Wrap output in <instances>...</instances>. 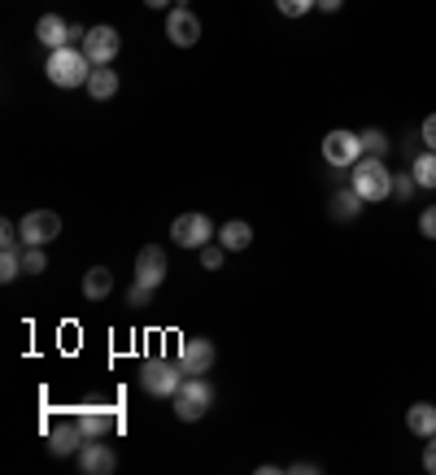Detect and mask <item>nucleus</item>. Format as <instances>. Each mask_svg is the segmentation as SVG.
Wrapping results in <instances>:
<instances>
[{
	"mask_svg": "<svg viewBox=\"0 0 436 475\" xmlns=\"http://www.w3.org/2000/svg\"><path fill=\"white\" fill-rule=\"evenodd\" d=\"M340 5H345V0H318V9H323V14H340Z\"/></svg>",
	"mask_w": 436,
	"mask_h": 475,
	"instance_id": "nucleus-32",
	"label": "nucleus"
},
{
	"mask_svg": "<svg viewBox=\"0 0 436 475\" xmlns=\"http://www.w3.org/2000/svg\"><path fill=\"white\" fill-rule=\"evenodd\" d=\"M210 236H214V222L205 214H179L171 227V240L183 249H201V244H210Z\"/></svg>",
	"mask_w": 436,
	"mask_h": 475,
	"instance_id": "nucleus-6",
	"label": "nucleus"
},
{
	"mask_svg": "<svg viewBox=\"0 0 436 475\" xmlns=\"http://www.w3.org/2000/svg\"><path fill=\"white\" fill-rule=\"evenodd\" d=\"M275 9L284 14V18H301V14L318 9V0H275Z\"/></svg>",
	"mask_w": 436,
	"mask_h": 475,
	"instance_id": "nucleus-24",
	"label": "nucleus"
},
{
	"mask_svg": "<svg viewBox=\"0 0 436 475\" xmlns=\"http://www.w3.org/2000/svg\"><path fill=\"white\" fill-rule=\"evenodd\" d=\"M423 471L436 475V436H428V449H423Z\"/></svg>",
	"mask_w": 436,
	"mask_h": 475,
	"instance_id": "nucleus-31",
	"label": "nucleus"
},
{
	"mask_svg": "<svg viewBox=\"0 0 436 475\" xmlns=\"http://www.w3.org/2000/svg\"><path fill=\"white\" fill-rule=\"evenodd\" d=\"M179 362H183L188 376H205V371L214 367V340H205V336L183 340V345H179Z\"/></svg>",
	"mask_w": 436,
	"mask_h": 475,
	"instance_id": "nucleus-12",
	"label": "nucleus"
},
{
	"mask_svg": "<svg viewBox=\"0 0 436 475\" xmlns=\"http://www.w3.org/2000/svg\"><path fill=\"white\" fill-rule=\"evenodd\" d=\"M419 232H423L428 240H436V205H428V210L419 214Z\"/></svg>",
	"mask_w": 436,
	"mask_h": 475,
	"instance_id": "nucleus-29",
	"label": "nucleus"
},
{
	"mask_svg": "<svg viewBox=\"0 0 436 475\" xmlns=\"http://www.w3.org/2000/svg\"><path fill=\"white\" fill-rule=\"evenodd\" d=\"M223 253H227L223 244H201V266H205V271H218V266H223Z\"/></svg>",
	"mask_w": 436,
	"mask_h": 475,
	"instance_id": "nucleus-27",
	"label": "nucleus"
},
{
	"mask_svg": "<svg viewBox=\"0 0 436 475\" xmlns=\"http://www.w3.org/2000/svg\"><path fill=\"white\" fill-rule=\"evenodd\" d=\"M44 75H48V83H57V88H88L92 61H88V53H83V48L66 44V48H53V53H48Z\"/></svg>",
	"mask_w": 436,
	"mask_h": 475,
	"instance_id": "nucleus-2",
	"label": "nucleus"
},
{
	"mask_svg": "<svg viewBox=\"0 0 436 475\" xmlns=\"http://www.w3.org/2000/svg\"><path fill=\"white\" fill-rule=\"evenodd\" d=\"M36 36H40V44L53 53V48H66L70 44V22H61L57 14H44L40 22H36Z\"/></svg>",
	"mask_w": 436,
	"mask_h": 475,
	"instance_id": "nucleus-14",
	"label": "nucleus"
},
{
	"mask_svg": "<svg viewBox=\"0 0 436 475\" xmlns=\"http://www.w3.org/2000/svg\"><path fill=\"white\" fill-rule=\"evenodd\" d=\"M18 227H22V244L26 249H44V244H53L61 236V218L53 210H31Z\"/></svg>",
	"mask_w": 436,
	"mask_h": 475,
	"instance_id": "nucleus-5",
	"label": "nucleus"
},
{
	"mask_svg": "<svg viewBox=\"0 0 436 475\" xmlns=\"http://www.w3.org/2000/svg\"><path fill=\"white\" fill-rule=\"evenodd\" d=\"M83 428H79V418H66V423H57L53 432H48V445H53V454L57 458H70V454H79L83 449Z\"/></svg>",
	"mask_w": 436,
	"mask_h": 475,
	"instance_id": "nucleus-13",
	"label": "nucleus"
},
{
	"mask_svg": "<svg viewBox=\"0 0 436 475\" xmlns=\"http://www.w3.org/2000/svg\"><path fill=\"white\" fill-rule=\"evenodd\" d=\"M362 205H367V201L358 197L354 188H345V192H337V197H332V205H327V214L337 218V222H354V218L362 214Z\"/></svg>",
	"mask_w": 436,
	"mask_h": 475,
	"instance_id": "nucleus-18",
	"label": "nucleus"
},
{
	"mask_svg": "<svg viewBox=\"0 0 436 475\" xmlns=\"http://www.w3.org/2000/svg\"><path fill=\"white\" fill-rule=\"evenodd\" d=\"M166 275H171L166 249H161V244H144V249L136 253V279L140 284H149V288H158V284H166Z\"/></svg>",
	"mask_w": 436,
	"mask_h": 475,
	"instance_id": "nucleus-9",
	"label": "nucleus"
},
{
	"mask_svg": "<svg viewBox=\"0 0 436 475\" xmlns=\"http://www.w3.org/2000/svg\"><path fill=\"white\" fill-rule=\"evenodd\" d=\"M171 406H175L179 423H197V418L210 415V406H214V388L205 384V376H188L183 384H179V393L171 397Z\"/></svg>",
	"mask_w": 436,
	"mask_h": 475,
	"instance_id": "nucleus-4",
	"label": "nucleus"
},
{
	"mask_svg": "<svg viewBox=\"0 0 436 475\" xmlns=\"http://www.w3.org/2000/svg\"><path fill=\"white\" fill-rule=\"evenodd\" d=\"M149 301H153V288H149V284H131V293H127V305H131V310H144V305H149Z\"/></svg>",
	"mask_w": 436,
	"mask_h": 475,
	"instance_id": "nucleus-26",
	"label": "nucleus"
},
{
	"mask_svg": "<svg viewBox=\"0 0 436 475\" xmlns=\"http://www.w3.org/2000/svg\"><path fill=\"white\" fill-rule=\"evenodd\" d=\"M293 471H297V475H315L318 467H315V462H293Z\"/></svg>",
	"mask_w": 436,
	"mask_h": 475,
	"instance_id": "nucleus-33",
	"label": "nucleus"
},
{
	"mask_svg": "<svg viewBox=\"0 0 436 475\" xmlns=\"http://www.w3.org/2000/svg\"><path fill=\"white\" fill-rule=\"evenodd\" d=\"M218 244H223V249H232V253H240V249H249V244H254V227H249V222H240V218H232V222H223V227H218Z\"/></svg>",
	"mask_w": 436,
	"mask_h": 475,
	"instance_id": "nucleus-15",
	"label": "nucleus"
},
{
	"mask_svg": "<svg viewBox=\"0 0 436 475\" xmlns=\"http://www.w3.org/2000/svg\"><path fill=\"white\" fill-rule=\"evenodd\" d=\"M26 266H22V249H0V284H14Z\"/></svg>",
	"mask_w": 436,
	"mask_h": 475,
	"instance_id": "nucleus-22",
	"label": "nucleus"
},
{
	"mask_svg": "<svg viewBox=\"0 0 436 475\" xmlns=\"http://www.w3.org/2000/svg\"><path fill=\"white\" fill-rule=\"evenodd\" d=\"M415 188H419L415 175H393V197L397 201H410L415 197Z\"/></svg>",
	"mask_w": 436,
	"mask_h": 475,
	"instance_id": "nucleus-28",
	"label": "nucleus"
},
{
	"mask_svg": "<svg viewBox=\"0 0 436 475\" xmlns=\"http://www.w3.org/2000/svg\"><path fill=\"white\" fill-rule=\"evenodd\" d=\"M109 288H114V275H109L105 266H92V271L83 275V297H88V301L109 297Z\"/></svg>",
	"mask_w": 436,
	"mask_h": 475,
	"instance_id": "nucleus-20",
	"label": "nucleus"
},
{
	"mask_svg": "<svg viewBox=\"0 0 436 475\" xmlns=\"http://www.w3.org/2000/svg\"><path fill=\"white\" fill-rule=\"evenodd\" d=\"M88 92H92V100L119 97V75H114L109 66H92V75H88Z\"/></svg>",
	"mask_w": 436,
	"mask_h": 475,
	"instance_id": "nucleus-17",
	"label": "nucleus"
},
{
	"mask_svg": "<svg viewBox=\"0 0 436 475\" xmlns=\"http://www.w3.org/2000/svg\"><path fill=\"white\" fill-rule=\"evenodd\" d=\"M419 136H423V144L436 153V114H428V119H423V131H419Z\"/></svg>",
	"mask_w": 436,
	"mask_h": 475,
	"instance_id": "nucleus-30",
	"label": "nucleus"
},
{
	"mask_svg": "<svg viewBox=\"0 0 436 475\" xmlns=\"http://www.w3.org/2000/svg\"><path fill=\"white\" fill-rule=\"evenodd\" d=\"M183 379H188V371H183L179 357H149L140 367V388L149 397H175Z\"/></svg>",
	"mask_w": 436,
	"mask_h": 475,
	"instance_id": "nucleus-3",
	"label": "nucleus"
},
{
	"mask_svg": "<svg viewBox=\"0 0 436 475\" xmlns=\"http://www.w3.org/2000/svg\"><path fill=\"white\" fill-rule=\"evenodd\" d=\"M323 158H327V166H354L362 158V136H354V131H327L323 136Z\"/></svg>",
	"mask_w": 436,
	"mask_h": 475,
	"instance_id": "nucleus-7",
	"label": "nucleus"
},
{
	"mask_svg": "<svg viewBox=\"0 0 436 475\" xmlns=\"http://www.w3.org/2000/svg\"><path fill=\"white\" fill-rule=\"evenodd\" d=\"M75 458H79V471H88V475H109L114 467H119V454H114L100 436H88Z\"/></svg>",
	"mask_w": 436,
	"mask_h": 475,
	"instance_id": "nucleus-10",
	"label": "nucleus"
},
{
	"mask_svg": "<svg viewBox=\"0 0 436 475\" xmlns=\"http://www.w3.org/2000/svg\"><path fill=\"white\" fill-rule=\"evenodd\" d=\"M349 188L362 201H389L393 197V170L384 166V158H362L349 166Z\"/></svg>",
	"mask_w": 436,
	"mask_h": 475,
	"instance_id": "nucleus-1",
	"label": "nucleus"
},
{
	"mask_svg": "<svg viewBox=\"0 0 436 475\" xmlns=\"http://www.w3.org/2000/svg\"><path fill=\"white\" fill-rule=\"evenodd\" d=\"M79 428H83V436H109L114 428H119V418H114V410H83L79 415Z\"/></svg>",
	"mask_w": 436,
	"mask_h": 475,
	"instance_id": "nucleus-19",
	"label": "nucleus"
},
{
	"mask_svg": "<svg viewBox=\"0 0 436 475\" xmlns=\"http://www.w3.org/2000/svg\"><path fill=\"white\" fill-rule=\"evenodd\" d=\"M119 48H122L119 31H114V26H105V22L92 26V31H88V40H83V53H88L92 66H109V61L119 57Z\"/></svg>",
	"mask_w": 436,
	"mask_h": 475,
	"instance_id": "nucleus-8",
	"label": "nucleus"
},
{
	"mask_svg": "<svg viewBox=\"0 0 436 475\" xmlns=\"http://www.w3.org/2000/svg\"><path fill=\"white\" fill-rule=\"evenodd\" d=\"M149 9H166V5H175V0H144Z\"/></svg>",
	"mask_w": 436,
	"mask_h": 475,
	"instance_id": "nucleus-34",
	"label": "nucleus"
},
{
	"mask_svg": "<svg viewBox=\"0 0 436 475\" xmlns=\"http://www.w3.org/2000/svg\"><path fill=\"white\" fill-rule=\"evenodd\" d=\"M410 175H415L419 188H436V153L432 149H423L415 158V166H410Z\"/></svg>",
	"mask_w": 436,
	"mask_h": 475,
	"instance_id": "nucleus-21",
	"label": "nucleus"
},
{
	"mask_svg": "<svg viewBox=\"0 0 436 475\" xmlns=\"http://www.w3.org/2000/svg\"><path fill=\"white\" fill-rule=\"evenodd\" d=\"M22 266H26V275H44V271H48L44 249H22Z\"/></svg>",
	"mask_w": 436,
	"mask_h": 475,
	"instance_id": "nucleus-25",
	"label": "nucleus"
},
{
	"mask_svg": "<svg viewBox=\"0 0 436 475\" xmlns=\"http://www.w3.org/2000/svg\"><path fill=\"white\" fill-rule=\"evenodd\" d=\"M166 36H171V44H179V48H192V44L201 40V18L192 9L175 5V9L166 14Z\"/></svg>",
	"mask_w": 436,
	"mask_h": 475,
	"instance_id": "nucleus-11",
	"label": "nucleus"
},
{
	"mask_svg": "<svg viewBox=\"0 0 436 475\" xmlns=\"http://www.w3.org/2000/svg\"><path fill=\"white\" fill-rule=\"evenodd\" d=\"M362 153H367V158H384V153H389V136L376 131V127H371V131H362Z\"/></svg>",
	"mask_w": 436,
	"mask_h": 475,
	"instance_id": "nucleus-23",
	"label": "nucleus"
},
{
	"mask_svg": "<svg viewBox=\"0 0 436 475\" xmlns=\"http://www.w3.org/2000/svg\"><path fill=\"white\" fill-rule=\"evenodd\" d=\"M406 428H410V436H436V406L432 401H415V406L406 410Z\"/></svg>",
	"mask_w": 436,
	"mask_h": 475,
	"instance_id": "nucleus-16",
	"label": "nucleus"
}]
</instances>
